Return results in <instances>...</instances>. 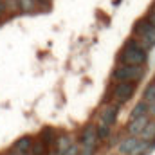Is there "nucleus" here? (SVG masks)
<instances>
[{
  "label": "nucleus",
  "instance_id": "28",
  "mask_svg": "<svg viewBox=\"0 0 155 155\" xmlns=\"http://www.w3.org/2000/svg\"><path fill=\"white\" fill-rule=\"evenodd\" d=\"M153 7H155V4H153Z\"/></svg>",
  "mask_w": 155,
  "mask_h": 155
},
{
  "label": "nucleus",
  "instance_id": "3",
  "mask_svg": "<svg viewBox=\"0 0 155 155\" xmlns=\"http://www.w3.org/2000/svg\"><path fill=\"white\" fill-rule=\"evenodd\" d=\"M137 83H130V81H117L112 88V103L116 105H124L126 101L132 99V96L135 94Z\"/></svg>",
  "mask_w": 155,
  "mask_h": 155
},
{
  "label": "nucleus",
  "instance_id": "19",
  "mask_svg": "<svg viewBox=\"0 0 155 155\" xmlns=\"http://www.w3.org/2000/svg\"><path fill=\"white\" fill-rule=\"evenodd\" d=\"M97 146H85V144H79V155H96Z\"/></svg>",
  "mask_w": 155,
  "mask_h": 155
},
{
  "label": "nucleus",
  "instance_id": "1",
  "mask_svg": "<svg viewBox=\"0 0 155 155\" xmlns=\"http://www.w3.org/2000/svg\"><path fill=\"white\" fill-rule=\"evenodd\" d=\"M117 60H119V63H124V65H139V67H144V63L148 61V51L143 49L139 38L132 36V38H128L124 41L123 49L117 54Z\"/></svg>",
  "mask_w": 155,
  "mask_h": 155
},
{
  "label": "nucleus",
  "instance_id": "18",
  "mask_svg": "<svg viewBox=\"0 0 155 155\" xmlns=\"http://www.w3.org/2000/svg\"><path fill=\"white\" fill-rule=\"evenodd\" d=\"M96 126H97V135H99V139H107L108 135H110V126L108 124H105V123H101V121H97L96 123Z\"/></svg>",
  "mask_w": 155,
  "mask_h": 155
},
{
  "label": "nucleus",
  "instance_id": "25",
  "mask_svg": "<svg viewBox=\"0 0 155 155\" xmlns=\"http://www.w3.org/2000/svg\"><path fill=\"white\" fill-rule=\"evenodd\" d=\"M43 2H49V4H51V2H52V0H43Z\"/></svg>",
  "mask_w": 155,
  "mask_h": 155
},
{
  "label": "nucleus",
  "instance_id": "27",
  "mask_svg": "<svg viewBox=\"0 0 155 155\" xmlns=\"http://www.w3.org/2000/svg\"><path fill=\"white\" fill-rule=\"evenodd\" d=\"M40 2H43V0H40ZM45 4H49V2H45Z\"/></svg>",
  "mask_w": 155,
  "mask_h": 155
},
{
  "label": "nucleus",
  "instance_id": "22",
  "mask_svg": "<svg viewBox=\"0 0 155 155\" xmlns=\"http://www.w3.org/2000/svg\"><path fill=\"white\" fill-rule=\"evenodd\" d=\"M148 116L155 117V101L153 103H148Z\"/></svg>",
  "mask_w": 155,
  "mask_h": 155
},
{
  "label": "nucleus",
  "instance_id": "12",
  "mask_svg": "<svg viewBox=\"0 0 155 155\" xmlns=\"http://www.w3.org/2000/svg\"><path fill=\"white\" fill-rule=\"evenodd\" d=\"M38 137L43 141V143H47V146H49V148H52V146H54V143H56L58 134H56L52 128H45V130H41V132H40Z\"/></svg>",
  "mask_w": 155,
  "mask_h": 155
},
{
  "label": "nucleus",
  "instance_id": "24",
  "mask_svg": "<svg viewBox=\"0 0 155 155\" xmlns=\"http://www.w3.org/2000/svg\"><path fill=\"white\" fill-rule=\"evenodd\" d=\"M9 155H20V153H16V152H13V150H11V152H9Z\"/></svg>",
  "mask_w": 155,
  "mask_h": 155
},
{
  "label": "nucleus",
  "instance_id": "7",
  "mask_svg": "<svg viewBox=\"0 0 155 155\" xmlns=\"http://www.w3.org/2000/svg\"><path fill=\"white\" fill-rule=\"evenodd\" d=\"M18 5H20L22 15H35L40 9H49L51 7V4H45V2H40V0H18Z\"/></svg>",
  "mask_w": 155,
  "mask_h": 155
},
{
  "label": "nucleus",
  "instance_id": "4",
  "mask_svg": "<svg viewBox=\"0 0 155 155\" xmlns=\"http://www.w3.org/2000/svg\"><path fill=\"white\" fill-rule=\"evenodd\" d=\"M99 135H97V126L88 123L85 124L81 130H79V135H78V143L79 144H85V146H99Z\"/></svg>",
  "mask_w": 155,
  "mask_h": 155
},
{
  "label": "nucleus",
  "instance_id": "17",
  "mask_svg": "<svg viewBox=\"0 0 155 155\" xmlns=\"http://www.w3.org/2000/svg\"><path fill=\"white\" fill-rule=\"evenodd\" d=\"M139 137H141V139H146V141H148V139H153L155 137V123L153 121H150V123L146 124V128L143 130V134H141Z\"/></svg>",
  "mask_w": 155,
  "mask_h": 155
},
{
  "label": "nucleus",
  "instance_id": "10",
  "mask_svg": "<svg viewBox=\"0 0 155 155\" xmlns=\"http://www.w3.org/2000/svg\"><path fill=\"white\" fill-rule=\"evenodd\" d=\"M137 143H139V139L134 137V135H130V137H126V139H123V141L119 143L117 150H119V153L121 155H132L134 148L137 146Z\"/></svg>",
  "mask_w": 155,
  "mask_h": 155
},
{
  "label": "nucleus",
  "instance_id": "20",
  "mask_svg": "<svg viewBox=\"0 0 155 155\" xmlns=\"http://www.w3.org/2000/svg\"><path fill=\"white\" fill-rule=\"evenodd\" d=\"M63 155H79V143L76 141V143H74V144H72V146H71Z\"/></svg>",
  "mask_w": 155,
  "mask_h": 155
},
{
  "label": "nucleus",
  "instance_id": "11",
  "mask_svg": "<svg viewBox=\"0 0 155 155\" xmlns=\"http://www.w3.org/2000/svg\"><path fill=\"white\" fill-rule=\"evenodd\" d=\"M49 146H47V143H43L40 137H36L35 141H33V146H31V155H47L49 153Z\"/></svg>",
  "mask_w": 155,
  "mask_h": 155
},
{
  "label": "nucleus",
  "instance_id": "5",
  "mask_svg": "<svg viewBox=\"0 0 155 155\" xmlns=\"http://www.w3.org/2000/svg\"><path fill=\"white\" fill-rule=\"evenodd\" d=\"M119 105L116 103H108V105H105L101 110H99V119L97 121H101V123H105V124H108L110 128L116 124L117 121V112H119Z\"/></svg>",
  "mask_w": 155,
  "mask_h": 155
},
{
  "label": "nucleus",
  "instance_id": "14",
  "mask_svg": "<svg viewBox=\"0 0 155 155\" xmlns=\"http://www.w3.org/2000/svg\"><path fill=\"white\" fill-rule=\"evenodd\" d=\"M4 4H5V13H7V16H11V15H18V13H20L18 0H4Z\"/></svg>",
  "mask_w": 155,
  "mask_h": 155
},
{
  "label": "nucleus",
  "instance_id": "23",
  "mask_svg": "<svg viewBox=\"0 0 155 155\" xmlns=\"http://www.w3.org/2000/svg\"><path fill=\"white\" fill-rule=\"evenodd\" d=\"M47 155H63V153H61V152H58V150H56V148L52 146V148L49 150V153H47Z\"/></svg>",
  "mask_w": 155,
  "mask_h": 155
},
{
  "label": "nucleus",
  "instance_id": "6",
  "mask_svg": "<svg viewBox=\"0 0 155 155\" xmlns=\"http://www.w3.org/2000/svg\"><path fill=\"white\" fill-rule=\"evenodd\" d=\"M150 119H152V117L148 116V114H144V116H141V117H135V119H130L128 124H126V132H128V135L139 137V135L143 134V130L146 128V124L150 123Z\"/></svg>",
  "mask_w": 155,
  "mask_h": 155
},
{
  "label": "nucleus",
  "instance_id": "15",
  "mask_svg": "<svg viewBox=\"0 0 155 155\" xmlns=\"http://www.w3.org/2000/svg\"><path fill=\"white\" fill-rule=\"evenodd\" d=\"M143 101H146V103H153L155 101V79L146 87V90L143 94Z\"/></svg>",
  "mask_w": 155,
  "mask_h": 155
},
{
  "label": "nucleus",
  "instance_id": "21",
  "mask_svg": "<svg viewBox=\"0 0 155 155\" xmlns=\"http://www.w3.org/2000/svg\"><path fill=\"white\" fill-rule=\"evenodd\" d=\"M146 18L150 20V24H152V25L155 27V7H152V9L148 11V15H146Z\"/></svg>",
  "mask_w": 155,
  "mask_h": 155
},
{
  "label": "nucleus",
  "instance_id": "8",
  "mask_svg": "<svg viewBox=\"0 0 155 155\" xmlns=\"http://www.w3.org/2000/svg\"><path fill=\"white\" fill-rule=\"evenodd\" d=\"M33 141H35V137H31V135H24V137H20V139H16V143L13 144V152H16V153H29L31 152V146H33Z\"/></svg>",
  "mask_w": 155,
  "mask_h": 155
},
{
  "label": "nucleus",
  "instance_id": "9",
  "mask_svg": "<svg viewBox=\"0 0 155 155\" xmlns=\"http://www.w3.org/2000/svg\"><path fill=\"white\" fill-rule=\"evenodd\" d=\"M76 141L69 135V134H60L58 137H56V143H54V148L58 150V152H61V153H65L72 144H74Z\"/></svg>",
  "mask_w": 155,
  "mask_h": 155
},
{
  "label": "nucleus",
  "instance_id": "16",
  "mask_svg": "<svg viewBox=\"0 0 155 155\" xmlns=\"http://www.w3.org/2000/svg\"><path fill=\"white\" fill-rule=\"evenodd\" d=\"M148 148H150V143H148L146 139H139V143H137V146L134 148L132 155H144L148 152Z\"/></svg>",
  "mask_w": 155,
  "mask_h": 155
},
{
  "label": "nucleus",
  "instance_id": "13",
  "mask_svg": "<svg viewBox=\"0 0 155 155\" xmlns=\"http://www.w3.org/2000/svg\"><path fill=\"white\" fill-rule=\"evenodd\" d=\"M144 114H148V103H146V101H139V103L132 108V112H130V119L141 117V116H144Z\"/></svg>",
  "mask_w": 155,
  "mask_h": 155
},
{
  "label": "nucleus",
  "instance_id": "2",
  "mask_svg": "<svg viewBox=\"0 0 155 155\" xmlns=\"http://www.w3.org/2000/svg\"><path fill=\"white\" fill-rule=\"evenodd\" d=\"M144 67L139 65H124L119 63L116 69L112 71V79L114 81H130V83H139L144 78Z\"/></svg>",
  "mask_w": 155,
  "mask_h": 155
},
{
  "label": "nucleus",
  "instance_id": "26",
  "mask_svg": "<svg viewBox=\"0 0 155 155\" xmlns=\"http://www.w3.org/2000/svg\"><path fill=\"white\" fill-rule=\"evenodd\" d=\"M22 155H31V152H29V153H22Z\"/></svg>",
  "mask_w": 155,
  "mask_h": 155
}]
</instances>
